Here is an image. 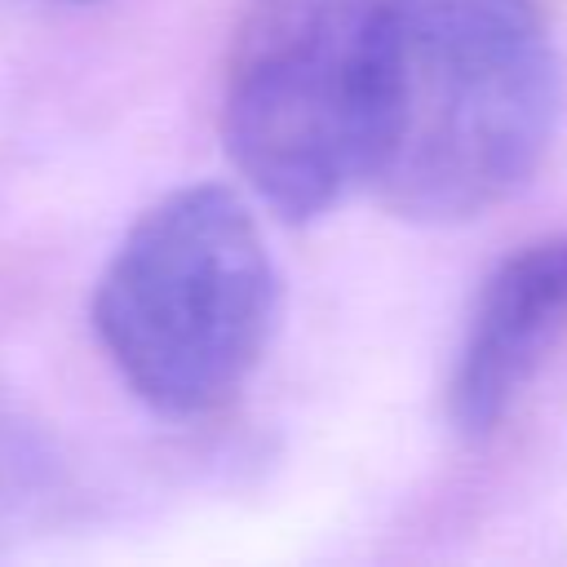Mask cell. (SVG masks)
<instances>
[{
    "mask_svg": "<svg viewBox=\"0 0 567 567\" xmlns=\"http://www.w3.org/2000/svg\"><path fill=\"white\" fill-rule=\"evenodd\" d=\"M385 0H248L221 80V137L261 204L319 217L354 177Z\"/></svg>",
    "mask_w": 567,
    "mask_h": 567,
    "instance_id": "3957f363",
    "label": "cell"
},
{
    "mask_svg": "<svg viewBox=\"0 0 567 567\" xmlns=\"http://www.w3.org/2000/svg\"><path fill=\"white\" fill-rule=\"evenodd\" d=\"M567 332V235L532 239L483 284L447 381V416L465 439H487L523 399L545 354Z\"/></svg>",
    "mask_w": 567,
    "mask_h": 567,
    "instance_id": "277c9868",
    "label": "cell"
},
{
    "mask_svg": "<svg viewBox=\"0 0 567 567\" xmlns=\"http://www.w3.org/2000/svg\"><path fill=\"white\" fill-rule=\"evenodd\" d=\"M558 111V49L527 0H385L359 177L403 221H474L532 182Z\"/></svg>",
    "mask_w": 567,
    "mask_h": 567,
    "instance_id": "6da1fadb",
    "label": "cell"
},
{
    "mask_svg": "<svg viewBox=\"0 0 567 567\" xmlns=\"http://www.w3.org/2000/svg\"><path fill=\"white\" fill-rule=\"evenodd\" d=\"M71 4H80V0H71Z\"/></svg>",
    "mask_w": 567,
    "mask_h": 567,
    "instance_id": "5b68a950",
    "label": "cell"
},
{
    "mask_svg": "<svg viewBox=\"0 0 567 567\" xmlns=\"http://www.w3.org/2000/svg\"><path fill=\"white\" fill-rule=\"evenodd\" d=\"M279 270L248 204L213 182L151 204L93 292V328L128 390L164 416H208L257 372Z\"/></svg>",
    "mask_w": 567,
    "mask_h": 567,
    "instance_id": "7a4b0ae2",
    "label": "cell"
}]
</instances>
